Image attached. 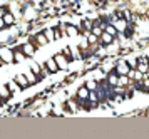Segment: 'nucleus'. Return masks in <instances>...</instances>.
I'll return each instance as SVG.
<instances>
[{
	"label": "nucleus",
	"instance_id": "1",
	"mask_svg": "<svg viewBox=\"0 0 149 139\" xmlns=\"http://www.w3.org/2000/svg\"><path fill=\"white\" fill-rule=\"evenodd\" d=\"M22 12H24V17H22V19L25 20V22H29V24H30V22H35V20H39V10H37L32 3H27V5L24 7Z\"/></svg>",
	"mask_w": 149,
	"mask_h": 139
},
{
	"label": "nucleus",
	"instance_id": "2",
	"mask_svg": "<svg viewBox=\"0 0 149 139\" xmlns=\"http://www.w3.org/2000/svg\"><path fill=\"white\" fill-rule=\"evenodd\" d=\"M109 24H111V25H114V29L119 34H126V32H127V29H129V20H126L124 17H117V15H116Z\"/></svg>",
	"mask_w": 149,
	"mask_h": 139
},
{
	"label": "nucleus",
	"instance_id": "19",
	"mask_svg": "<svg viewBox=\"0 0 149 139\" xmlns=\"http://www.w3.org/2000/svg\"><path fill=\"white\" fill-rule=\"evenodd\" d=\"M65 35H69V37H77L79 35L77 27L72 25V24H67V27H65Z\"/></svg>",
	"mask_w": 149,
	"mask_h": 139
},
{
	"label": "nucleus",
	"instance_id": "10",
	"mask_svg": "<svg viewBox=\"0 0 149 139\" xmlns=\"http://www.w3.org/2000/svg\"><path fill=\"white\" fill-rule=\"evenodd\" d=\"M89 92H91V91H89L86 86H81L79 89H77V92H75V97L79 99V102H81V101H87Z\"/></svg>",
	"mask_w": 149,
	"mask_h": 139
},
{
	"label": "nucleus",
	"instance_id": "18",
	"mask_svg": "<svg viewBox=\"0 0 149 139\" xmlns=\"http://www.w3.org/2000/svg\"><path fill=\"white\" fill-rule=\"evenodd\" d=\"M15 80L19 82V86H20L22 89H25V87L30 86L29 80H27V77H25V74H19V75H15Z\"/></svg>",
	"mask_w": 149,
	"mask_h": 139
},
{
	"label": "nucleus",
	"instance_id": "7",
	"mask_svg": "<svg viewBox=\"0 0 149 139\" xmlns=\"http://www.w3.org/2000/svg\"><path fill=\"white\" fill-rule=\"evenodd\" d=\"M20 50L25 54L27 57H32V55L35 54V50H37V47L34 45V42H24V44L20 45Z\"/></svg>",
	"mask_w": 149,
	"mask_h": 139
},
{
	"label": "nucleus",
	"instance_id": "23",
	"mask_svg": "<svg viewBox=\"0 0 149 139\" xmlns=\"http://www.w3.org/2000/svg\"><path fill=\"white\" fill-rule=\"evenodd\" d=\"M25 77H27V80H29V84H35L37 82V79H39V75L37 74H34L30 69H29L27 72H25Z\"/></svg>",
	"mask_w": 149,
	"mask_h": 139
},
{
	"label": "nucleus",
	"instance_id": "26",
	"mask_svg": "<svg viewBox=\"0 0 149 139\" xmlns=\"http://www.w3.org/2000/svg\"><path fill=\"white\" fill-rule=\"evenodd\" d=\"M2 104H5V101H3L2 97H0V106H2Z\"/></svg>",
	"mask_w": 149,
	"mask_h": 139
},
{
	"label": "nucleus",
	"instance_id": "24",
	"mask_svg": "<svg viewBox=\"0 0 149 139\" xmlns=\"http://www.w3.org/2000/svg\"><path fill=\"white\" fill-rule=\"evenodd\" d=\"M134 69H137L141 74H148V64H146V62H137Z\"/></svg>",
	"mask_w": 149,
	"mask_h": 139
},
{
	"label": "nucleus",
	"instance_id": "6",
	"mask_svg": "<svg viewBox=\"0 0 149 139\" xmlns=\"http://www.w3.org/2000/svg\"><path fill=\"white\" fill-rule=\"evenodd\" d=\"M54 60L57 62V66H59V71H65L69 67V59L64 55L62 52H59V54H55L54 55Z\"/></svg>",
	"mask_w": 149,
	"mask_h": 139
},
{
	"label": "nucleus",
	"instance_id": "4",
	"mask_svg": "<svg viewBox=\"0 0 149 139\" xmlns=\"http://www.w3.org/2000/svg\"><path fill=\"white\" fill-rule=\"evenodd\" d=\"M0 57L3 60V64H12L14 62V50L8 47H0Z\"/></svg>",
	"mask_w": 149,
	"mask_h": 139
},
{
	"label": "nucleus",
	"instance_id": "16",
	"mask_svg": "<svg viewBox=\"0 0 149 139\" xmlns=\"http://www.w3.org/2000/svg\"><path fill=\"white\" fill-rule=\"evenodd\" d=\"M44 34H45V37H47V40L52 44V42H55V29H52V27H45L44 29Z\"/></svg>",
	"mask_w": 149,
	"mask_h": 139
},
{
	"label": "nucleus",
	"instance_id": "17",
	"mask_svg": "<svg viewBox=\"0 0 149 139\" xmlns=\"http://www.w3.org/2000/svg\"><path fill=\"white\" fill-rule=\"evenodd\" d=\"M25 60H27V55L22 52L20 49L14 50V62H19V64H20V62H25Z\"/></svg>",
	"mask_w": 149,
	"mask_h": 139
},
{
	"label": "nucleus",
	"instance_id": "14",
	"mask_svg": "<svg viewBox=\"0 0 149 139\" xmlns=\"http://www.w3.org/2000/svg\"><path fill=\"white\" fill-rule=\"evenodd\" d=\"M117 79H119V75L114 72V71H111V72H107V77H106V82H107L109 86H117Z\"/></svg>",
	"mask_w": 149,
	"mask_h": 139
},
{
	"label": "nucleus",
	"instance_id": "5",
	"mask_svg": "<svg viewBox=\"0 0 149 139\" xmlns=\"http://www.w3.org/2000/svg\"><path fill=\"white\" fill-rule=\"evenodd\" d=\"M32 42H34V45L39 49V47H45L49 45L50 42L47 40V37H45V34L44 32H39V34H35L34 35V39H32Z\"/></svg>",
	"mask_w": 149,
	"mask_h": 139
},
{
	"label": "nucleus",
	"instance_id": "11",
	"mask_svg": "<svg viewBox=\"0 0 149 139\" xmlns=\"http://www.w3.org/2000/svg\"><path fill=\"white\" fill-rule=\"evenodd\" d=\"M2 20H3V24H5V27H12V25H15L17 24V20H15V17H14V13L12 12H5L3 13V17H2Z\"/></svg>",
	"mask_w": 149,
	"mask_h": 139
},
{
	"label": "nucleus",
	"instance_id": "15",
	"mask_svg": "<svg viewBox=\"0 0 149 139\" xmlns=\"http://www.w3.org/2000/svg\"><path fill=\"white\" fill-rule=\"evenodd\" d=\"M27 60H29V66H30V71L37 74V75H40V64H37L32 57H27Z\"/></svg>",
	"mask_w": 149,
	"mask_h": 139
},
{
	"label": "nucleus",
	"instance_id": "20",
	"mask_svg": "<svg viewBox=\"0 0 149 139\" xmlns=\"http://www.w3.org/2000/svg\"><path fill=\"white\" fill-rule=\"evenodd\" d=\"M7 87H8V89H10V92H12V94H17V92H20V91H22V87L20 86H19V82H17V80H8V84H7Z\"/></svg>",
	"mask_w": 149,
	"mask_h": 139
},
{
	"label": "nucleus",
	"instance_id": "22",
	"mask_svg": "<svg viewBox=\"0 0 149 139\" xmlns=\"http://www.w3.org/2000/svg\"><path fill=\"white\" fill-rule=\"evenodd\" d=\"M84 86L87 87L89 91H97V87H99V82L95 79H89V80H86V84Z\"/></svg>",
	"mask_w": 149,
	"mask_h": 139
},
{
	"label": "nucleus",
	"instance_id": "8",
	"mask_svg": "<svg viewBox=\"0 0 149 139\" xmlns=\"http://www.w3.org/2000/svg\"><path fill=\"white\" fill-rule=\"evenodd\" d=\"M114 37L112 35H109L107 32H102L101 35H99V44L101 45H104V47H107V45H111V44H114Z\"/></svg>",
	"mask_w": 149,
	"mask_h": 139
},
{
	"label": "nucleus",
	"instance_id": "9",
	"mask_svg": "<svg viewBox=\"0 0 149 139\" xmlns=\"http://www.w3.org/2000/svg\"><path fill=\"white\" fill-rule=\"evenodd\" d=\"M44 67H45L50 74H55L59 71V66H57V62L54 60V57H49V59L44 62Z\"/></svg>",
	"mask_w": 149,
	"mask_h": 139
},
{
	"label": "nucleus",
	"instance_id": "21",
	"mask_svg": "<svg viewBox=\"0 0 149 139\" xmlns=\"http://www.w3.org/2000/svg\"><path fill=\"white\" fill-rule=\"evenodd\" d=\"M104 32H107L109 35H112L114 39H116V37H119V32H117V30L114 29V25H111L109 22L106 24V27H104Z\"/></svg>",
	"mask_w": 149,
	"mask_h": 139
},
{
	"label": "nucleus",
	"instance_id": "25",
	"mask_svg": "<svg viewBox=\"0 0 149 139\" xmlns=\"http://www.w3.org/2000/svg\"><path fill=\"white\" fill-rule=\"evenodd\" d=\"M5 12H7V8H5V7H0V19L3 17V13Z\"/></svg>",
	"mask_w": 149,
	"mask_h": 139
},
{
	"label": "nucleus",
	"instance_id": "13",
	"mask_svg": "<svg viewBox=\"0 0 149 139\" xmlns=\"http://www.w3.org/2000/svg\"><path fill=\"white\" fill-rule=\"evenodd\" d=\"M0 97L3 101H8L12 97V92H10V89L7 87V84H0Z\"/></svg>",
	"mask_w": 149,
	"mask_h": 139
},
{
	"label": "nucleus",
	"instance_id": "3",
	"mask_svg": "<svg viewBox=\"0 0 149 139\" xmlns=\"http://www.w3.org/2000/svg\"><path fill=\"white\" fill-rule=\"evenodd\" d=\"M129 69H131V67H129V64L124 59L117 60V62L114 64V72L117 74V75H126V74L129 72Z\"/></svg>",
	"mask_w": 149,
	"mask_h": 139
},
{
	"label": "nucleus",
	"instance_id": "12",
	"mask_svg": "<svg viewBox=\"0 0 149 139\" xmlns=\"http://www.w3.org/2000/svg\"><path fill=\"white\" fill-rule=\"evenodd\" d=\"M65 106H67V109H70V111H77V109H81V104H79V99L77 97H70V99H67V102H65Z\"/></svg>",
	"mask_w": 149,
	"mask_h": 139
}]
</instances>
